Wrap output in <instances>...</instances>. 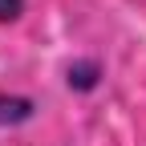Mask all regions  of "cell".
Listing matches in <instances>:
<instances>
[{"label": "cell", "mask_w": 146, "mask_h": 146, "mask_svg": "<svg viewBox=\"0 0 146 146\" xmlns=\"http://www.w3.org/2000/svg\"><path fill=\"white\" fill-rule=\"evenodd\" d=\"M36 118V102L21 94H0V130L4 126H25Z\"/></svg>", "instance_id": "6da1fadb"}, {"label": "cell", "mask_w": 146, "mask_h": 146, "mask_svg": "<svg viewBox=\"0 0 146 146\" xmlns=\"http://www.w3.org/2000/svg\"><path fill=\"white\" fill-rule=\"evenodd\" d=\"M65 81H69V89H77V94H94L102 85V65L98 61H73L65 69Z\"/></svg>", "instance_id": "7a4b0ae2"}, {"label": "cell", "mask_w": 146, "mask_h": 146, "mask_svg": "<svg viewBox=\"0 0 146 146\" xmlns=\"http://www.w3.org/2000/svg\"><path fill=\"white\" fill-rule=\"evenodd\" d=\"M25 16V0H0V25H12Z\"/></svg>", "instance_id": "3957f363"}]
</instances>
